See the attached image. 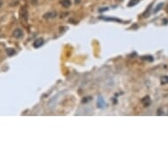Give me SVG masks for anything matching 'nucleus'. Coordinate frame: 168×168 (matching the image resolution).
<instances>
[{
  "mask_svg": "<svg viewBox=\"0 0 168 168\" xmlns=\"http://www.w3.org/2000/svg\"><path fill=\"white\" fill-rule=\"evenodd\" d=\"M19 17L21 18V19L24 21V22H27V19H28V11H27V9L23 6L20 10H19Z\"/></svg>",
  "mask_w": 168,
  "mask_h": 168,
  "instance_id": "nucleus-1",
  "label": "nucleus"
},
{
  "mask_svg": "<svg viewBox=\"0 0 168 168\" xmlns=\"http://www.w3.org/2000/svg\"><path fill=\"white\" fill-rule=\"evenodd\" d=\"M13 37H15L16 39H21L24 35V33L21 29L19 28H17L13 31V34H12Z\"/></svg>",
  "mask_w": 168,
  "mask_h": 168,
  "instance_id": "nucleus-2",
  "label": "nucleus"
},
{
  "mask_svg": "<svg viewBox=\"0 0 168 168\" xmlns=\"http://www.w3.org/2000/svg\"><path fill=\"white\" fill-rule=\"evenodd\" d=\"M43 43H44L43 39L39 38V39H37V40L34 41V47L35 49H38V48L42 47V46L43 45Z\"/></svg>",
  "mask_w": 168,
  "mask_h": 168,
  "instance_id": "nucleus-3",
  "label": "nucleus"
},
{
  "mask_svg": "<svg viewBox=\"0 0 168 168\" xmlns=\"http://www.w3.org/2000/svg\"><path fill=\"white\" fill-rule=\"evenodd\" d=\"M56 11H50V12H48V13H46V14L43 16V18L46 19H54V18H56Z\"/></svg>",
  "mask_w": 168,
  "mask_h": 168,
  "instance_id": "nucleus-4",
  "label": "nucleus"
},
{
  "mask_svg": "<svg viewBox=\"0 0 168 168\" xmlns=\"http://www.w3.org/2000/svg\"><path fill=\"white\" fill-rule=\"evenodd\" d=\"M61 4L64 7V8H68L70 6L71 2L70 0H61Z\"/></svg>",
  "mask_w": 168,
  "mask_h": 168,
  "instance_id": "nucleus-5",
  "label": "nucleus"
},
{
  "mask_svg": "<svg viewBox=\"0 0 168 168\" xmlns=\"http://www.w3.org/2000/svg\"><path fill=\"white\" fill-rule=\"evenodd\" d=\"M6 53H7V55L9 56H11L16 54V51H15V50H13V49H7V50H6Z\"/></svg>",
  "mask_w": 168,
  "mask_h": 168,
  "instance_id": "nucleus-6",
  "label": "nucleus"
},
{
  "mask_svg": "<svg viewBox=\"0 0 168 168\" xmlns=\"http://www.w3.org/2000/svg\"><path fill=\"white\" fill-rule=\"evenodd\" d=\"M100 19H104V20H112V21H116V22H121V20L118 19H114V18H106V17H101Z\"/></svg>",
  "mask_w": 168,
  "mask_h": 168,
  "instance_id": "nucleus-7",
  "label": "nucleus"
},
{
  "mask_svg": "<svg viewBox=\"0 0 168 168\" xmlns=\"http://www.w3.org/2000/svg\"><path fill=\"white\" fill-rule=\"evenodd\" d=\"M160 82H161V85H166V84H167L168 83V77L167 76H163V77L161 78V80H160Z\"/></svg>",
  "mask_w": 168,
  "mask_h": 168,
  "instance_id": "nucleus-8",
  "label": "nucleus"
},
{
  "mask_svg": "<svg viewBox=\"0 0 168 168\" xmlns=\"http://www.w3.org/2000/svg\"><path fill=\"white\" fill-rule=\"evenodd\" d=\"M104 105H105L104 101L102 100V98H100V100H98V106H99L100 108H103Z\"/></svg>",
  "mask_w": 168,
  "mask_h": 168,
  "instance_id": "nucleus-9",
  "label": "nucleus"
},
{
  "mask_svg": "<svg viewBox=\"0 0 168 168\" xmlns=\"http://www.w3.org/2000/svg\"><path fill=\"white\" fill-rule=\"evenodd\" d=\"M139 2V0H130V2L129 3V6H134V5H136L137 3Z\"/></svg>",
  "mask_w": 168,
  "mask_h": 168,
  "instance_id": "nucleus-10",
  "label": "nucleus"
},
{
  "mask_svg": "<svg viewBox=\"0 0 168 168\" xmlns=\"http://www.w3.org/2000/svg\"><path fill=\"white\" fill-rule=\"evenodd\" d=\"M163 6V3H161V4H158V6L156 7V9L154 10V12H158L160 9H161V7Z\"/></svg>",
  "mask_w": 168,
  "mask_h": 168,
  "instance_id": "nucleus-11",
  "label": "nucleus"
},
{
  "mask_svg": "<svg viewBox=\"0 0 168 168\" xmlns=\"http://www.w3.org/2000/svg\"><path fill=\"white\" fill-rule=\"evenodd\" d=\"M2 6V1H0V7Z\"/></svg>",
  "mask_w": 168,
  "mask_h": 168,
  "instance_id": "nucleus-12",
  "label": "nucleus"
},
{
  "mask_svg": "<svg viewBox=\"0 0 168 168\" xmlns=\"http://www.w3.org/2000/svg\"><path fill=\"white\" fill-rule=\"evenodd\" d=\"M167 8H168V5H167Z\"/></svg>",
  "mask_w": 168,
  "mask_h": 168,
  "instance_id": "nucleus-13",
  "label": "nucleus"
}]
</instances>
